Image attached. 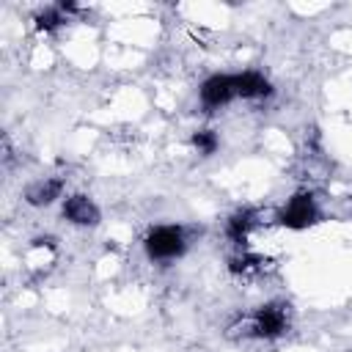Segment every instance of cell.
Returning a JSON list of instances; mask_svg holds the SVG:
<instances>
[{"mask_svg":"<svg viewBox=\"0 0 352 352\" xmlns=\"http://www.w3.org/2000/svg\"><path fill=\"white\" fill-rule=\"evenodd\" d=\"M146 253L151 258H176L184 253V234L176 226H160L146 236Z\"/></svg>","mask_w":352,"mask_h":352,"instance_id":"cell-1","label":"cell"},{"mask_svg":"<svg viewBox=\"0 0 352 352\" xmlns=\"http://www.w3.org/2000/svg\"><path fill=\"white\" fill-rule=\"evenodd\" d=\"M278 220H280V226H286V228H305V226H311V223L316 220L314 198L305 195V192L294 195V198L286 204V209L278 214Z\"/></svg>","mask_w":352,"mask_h":352,"instance_id":"cell-2","label":"cell"},{"mask_svg":"<svg viewBox=\"0 0 352 352\" xmlns=\"http://www.w3.org/2000/svg\"><path fill=\"white\" fill-rule=\"evenodd\" d=\"M236 96V88H234V77H226V74H214L209 77L204 85H201V102L206 107H220L226 102H231Z\"/></svg>","mask_w":352,"mask_h":352,"instance_id":"cell-3","label":"cell"},{"mask_svg":"<svg viewBox=\"0 0 352 352\" xmlns=\"http://www.w3.org/2000/svg\"><path fill=\"white\" fill-rule=\"evenodd\" d=\"M286 330V314L280 305H264L253 316V333L261 338H275Z\"/></svg>","mask_w":352,"mask_h":352,"instance_id":"cell-4","label":"cell"},{"mask_svg":"<svg viewBox=\"0 0 352 352\" xmlns=\"http://www.w3.org/2000/svg\"><path fill=\"white\" fill-rule=\"evenodd\" d=\"M63 217L72 220L74 226H96V223H99V209H96V204H94L91 198H85V195H72V198H66V204H63Z\"/></svg>","mask_w":352,"mask_h":352,"instance_id":"cell-5","label":"cell"},{"mask_svg":"<svg viewBox=\"0 0 352 352\" xmlns=\"http://www.w3.org/2000/svg\"><path fill=\"white\" fill-rule=\"evenodd\" d=\"M234 88H236V96H242V99H261V96L272 94V85L261 74H256V72L236 74L234 77Z\"/></svg>","mask_w":352,"mask_h":352,"instance_id":"cell-6","label":"cell"},{"mask_svg":"<svg viewBox=\"0 0 352 352\" xmlns=\"http://www.w3.org/2000/svg\"><path fill=\"white\" fill-rule=\"evenodd\" d=\"M63 190V182L60 179H44V182H33L28 190H25V201L30 206H47L52 204Z\"/></svg>","mask_w":352,"mask_h":352,"instance_id":"cell-7","label":"cell"},{"mask_svg":"<svg viewBox=\"0 0 352 352\" xmlns=\"http://www.w3.org/2000/svg\"><path fill=\"white\" fill-rule=\"evenodd\" d=\"M253 223H256V212H253V209H239V212H234L231 220H228V236H231L236 245H242V242L248 239V231L253 228Z\"/></svg>","mask_w":352,"mask_h":352,"instance_id":"cell-8","label":"cell"},{"mask_svg":"<svg viewBox=\"0 0 352 352\" xmlns=\"http://www.w3.org/2000/svg\"><path fill=\"white\" fill-rule=\"evenodd\" d=\"M63 22H66V16H63V11H60L58 6L41 11V14L36 16V28H38V30H55V28L63 25Z\"/></svg>","mask_w":352,"mask_h":352,"instance_id":"cell-9","label":"cell"},{"mask_svg":"<svg viewBox=\"0 0 352 352\" xmlns=\"http://www.w3.org/2000/svg\"><path fill=\"white\" fill-rule=\"evenodd\" d=\"M192 146L201 151V154H214V148H217V135L212 132V129H201V132H195L192 135Z\"/></svg>","mask_w":352,"mask_h":352,"instance_id":"cell-10","label":"cell"},{"mask_svg":"<svg viewBox=\"0 0 352 352\" xmlns=\"http://www.w3.org/2000/svg\"><path fill=\"white\" fill-rule=\"evenodd\" d=\"M58 8H60L63 14H72V11H77V6H74V3H66V0H63V3H58Z\"/></svg>","mask_w":352,"mask_h":352,"instance_id":"cell-11","label":"cell"}]
</instances>
